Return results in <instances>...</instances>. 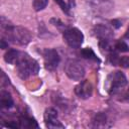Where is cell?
Here are the masks:
<instances>
[{
    "mask_svg": "<svg viewBox=\"0 0 129 129\" xmlns=\"http://www.w3.org/2000/svg\"><path fill=\"white\" fill-rule=\"evenodd\" d=\"M81 54L84 58H87V59H91V60H95V61H100V59L97 57V55L95 54L94 50L91 48V47H86V48H83L81 50Z\"/></svg>",
    "mask_w": 129,
    "mask_h": 129,
    "instance_id": "9a60e30c",
    "label": "cell"
},
{
    "mask_svg": "<svg viewBox=\"0 0 129 129\" xmlns=\"http://www.w3.org/2000/svg\"><path fill=\"white\" fill-rule=\"evenodd\" d=\"M0 105H1L2 110L3 109H10L13 107L14 102H13V99H12L9 92L4 91V90L1 91V93H0Z\"/></svg>",
    "mask_w": 129,
    "mask_h": 129,
    "instance_id": "8fae6325",
    "label": "cell"
},
{
    "mask_svg": "<svg viewBox=\"0 0 129 129\" xmlns=\"http://www.w3.org/2000/svg\"><path fill=\"white\" fill-rule=\"evenodd\" d=\"M66 75L73 81H81L85 76V68L78 59H69L64 64Z\"/></svg>",
    "mask_w": 129,
    "mask_h": 129,
    "instance_id": "277c9868",
    "label": "cell"
},
{
    "mask_svg": "<svg viewBox=\"0 0 129 129\" xmlns=\"http://www.w3.org/2000/svg\"><path fill=\"white\" fill-rule=\"evenodd\" d=\"M92 10L98 15H105L113 9V3L110 0H91Z\"/></svg>",
    "mask_w": 129,
    "mask_h": 129,
    "instance_id": "52a82bcc",
    "label": "cell"
},
{
    "mask_svg": "<svg viewBox=\"0 0 129 129\" xmlns=\"http://www.w3.org/2000/svg\"><path fill=\"white\" fill-rule=\"evenodd\" d=\"M124 37H125V38H127V39H129V26H128V28H127V30H126V32H125V34H124Z\"/></svg>",
    "mask_w": 129,
    "mask_h": 129,
    "instance_id": "603a6c76",
    "label": "cell"
},
{
    "mask_svg": "<svg viewBox=\"0 0 129 129\" xmlns=\"http://www.w3.org/2000/svg\"><path fill=\"white\" fill-rule=\"evenodd\" d=\"M111 22H112V24H113V26H114L115 28H119V27L121 26V22H120L119 20H112Z\"/></svg>",
    "mask_w": 129,
    "mask_h": 129,
    "instance_id": "7402d4cb",
    "label": "cell"
},
{
    "mask_svg": "<svg viewBox=\"0 0 129 129\" xmlns=\"http://www.w3.org/2000/svg\"><path fill=\"white\" fill-rule=\"evenodd\" d=\"M75 94L80 98V99H89L92 94H93V87L92 84L85 80V81H81L75 88Z\"/></svg>",
    "mask_w": 129,
    "mask_h": 129,
    "instance_id": "9c48e42d",
    "label": "cell"
},
{
    "mask_svg": "<svg viewBox=\"0 0 129 129\" xmlns=\"http://www.w3.org/2000/svg\"><path fill=\"white\" fill-rule=\"evenodd\" d=\"M107 123V116L104 112H99L95 115L93 119V126L94 127H104Z\"/></svg>",
    "mask_w": 129,
    "mask_h": 129,
    "instance_id": "4fadbf2b",
    "label": "cell"
},
{
    "mask_svg": "<svg viewBox=\"0 0 129 129\" xmlns=\"http://www.w3.org/2000/svg\"><path fill=\"white\" fill-rule=\"evenodd\" d=\"M62 35H63V39L67 42V44L72 48H79L83 44L84 34L80 29L76 27L64 29Z\"/></svg>",
    "mask_w": 129,
    "mask_h": 129,
    "instance_id": "5b68a950",
    "label": "cell"
},
{
    "mask_svg": "<svg viewBox=\"0 0 129 129\" xmlns=\"http://www.w3.org/2000/svg\"><path fill=\"white\" fill-rule=\"evenodd\" d=\"M19 51L16 49H8V51L4 54V60L8 63H15L18 57Z\"/></svg>",
    "mask_w": 129,
    "mask_h": 129,
    "instance_id": "5bb4252c",
    "label": "cell"
},
{
    "mask_svg": "<svg viewBox=\"0 0 129 129\" xmlns=\"http://www.w3.org/2000/svg\"><path fill=\"white\" fill-rule=\"evenodd\" d=\"M114 48L117 50V51H120V52H126V51H129V46L128 44L123 41V40H119L115 43L114 45Z\"/></svg>",
    "mask_w": 129,
    "mask_h": 129,
    "instance_id": "2e32d148",
    "label": "cell"
},
{
    "mask_svg": "<svg viewBox=\"0 0 129 129\" xmlns=\"http://www.w3.org/2000/svg\"><path fill=\"white\" fill-rule=\"evenodd\" d=\"M119 60H120V57L118 55V53L113 49L109 52V61L113 64V66H117L119 64Z\"/></svg>",
    "mask_w": 129,
    "mask_h": 129,
    "instance_id": "ac0fdd59",
    "label": "cell"
},
{
    "mask_svg": "<svg viewBox=\"0 0 129 129\" xmlns=\"http://www.w3.org/2000/svg\"><path fill=\"white\" fill-rule=\"evenodd\" d=\"M47 5V0H33V8L36 11L44 9Z\"/></svg>",
    "mask_w": 129,
    "mask_h": 129,
    "instance_id": "e0dca14e",
    "label": "cell"
},
{
    "mask_svg": "<svg viewBox=\"0 0 129 129\" xmlns=\"http://www.w3.org/2000/svg\"><path fill=\"white\" fill-rule=\"evenodd\" d=\"M18 122H19L18 124H19L20 128H38L37 122L33 118H31L29 116H26V115L20 116Z\"/></svg>",
    "mask_w": 129,
    "mask_h": 129,
    "instance_id": "7c38bea8",
    "label": "cell"
},
{
    "mask_svg": "<svg viewBox=\"0 0 129 129\" xmlns=\"http://www.w3.org/2000/svg\"><path fill=\"white\" fill-rule=\"evenodd\" d=\"M1 31L3 38L18 45H26L32 39V35L27 28L22 26H14L10 24L3 16L1 17Z\"/></svg>",
    "mask_w": 129,
    "mask_h": 129,
    "instance_id": "6da1fadb",
    "label": "cell"
},
{
    "mask_svg": "<svg viewBox=\"0 0 129 129\" xmlns=\"http://www.w3.org/2000/svg\"><path fill=\"white\" fill-rule=\"evenodd\" d=\"M42 55L44 59L45 69L48 71H54L60 61V57L57 51L53 48H45L42 51Z\"/></svg>",
    "mask_w": 129,
    "mask_h": 129,
    "instance_id": "8992f818",
    "label": "cell"
},
{
    "mask_svg": "<svg viewBox=\"0 0 129 129\" xmlns=\"http://www.w3.org/2000/svg\"><path fill=\"white\" fill-rule=\"evenodd\" d=\"M124 99H125L126 101H129V90L127 91V93H126V95L124 96Z\"/></svg>",
    "mask_w": 129,
    "mask_h": 129,
    "instance_id": "cb8c5ba5",
    "label": "cell"
},
{
    "mask_svg": "<svg viewBox=\"0 0 129 129\" xmlns=\"http://www.w3.org/2000/svg\"><path fill=\"white\" fill-rule=\"evenodd\" d=\"M0 42H1V48L2 49H5V48H8V41L6 42V39L5 38H1V40H0Z\"/></svg>",
    "mask_w": 129,
    "mask_h": 129,
    "instance_id": "44dd1931",
    "label": "cell"
},
{
    "mask_svg": "<svg viewBox=\"0 0 129 129\" xmlns=\"http://www.w3.org/2000/svg\"><path fill=\"white\" fill-rule=\"evenodd\" d=\"M119 66L127 69L129 68V56H122L120 57V60H119Z\"/></svg>",
    "mask_w": 129,
    "mask_h": 129,
    "instance_id": "ffe728a7",
    "label": "cell"
},
{
    "mask_svg": "<svg viewBox=\"0 0 129 129\" xmlns=\"http://www.w3.org/2000/svg\"><path fill=\"white\" fill-rule=\"evenodd\" d=\"M18 76L22 80L28 79L30 76H34L39 72V64L38 62L30 57L25 52H20L18 54V57L15 61Z\"/></svg>",
    "mask_w": 129,
    "mask_h": 129,
    "instance_id": "7a4b0ae2",
    "label": "cell"
},
{
    "mask_svg": "<svg viewBox=\"0 0 129 129\" xmlns=\"http://www.w3.org/2000/svg\"><path fill=\"white\" fill-rule=\"evenodd\" d=\"M54 2L59 5V7L61 8V10H62L66 14L70 15V6H69L63 0H54Z\"/></svg>",
    "mask_w": 129,
    "mask_h": 129,
    "instance_id": "d6986e66",
    "label": "cell"
},
{
    "mask_svg": "<svg viewBox=\"0 0 129 129\" xmlns=\"http://www.w3.org/2000/svg\"><path fill=\"white\" fill-rule=\"evenodd\" d=\"M44 123L47 128H64L57 120V112L54 108H47L44 112Z\"/></svg>",
    "mask_w": 129,
    "mask_h": 129,
    "instance_id": "ba28073f",
    "label": "cell"
},
{
    "mask_svg": "<svg viewBox=\"0 0 129 129\" xmlns=\"http://www.w3.org/2000/svg\"><path fill=\"white\" fill-rule=\"evenodd\" d=\"M94 35L99 38V40H112L114 34L111 28L104 24H98L93 29Z\"/></svg>",
    "mask_w": 129,
    "mask_h": 129,
    "instance_id": "30bf717a",
    "label": "cell"
},
{
    "mask_svg": "<svg viewBox=\"0 0 129 129\" xmlns=\"http://www.w3.org/2000/svg\"><path fill=\"white\" fill-rule=\"evenodd\" d=\"M126 85H127V79L125 75L120 71L112 72L107 77L106 88L110 95H115L121 88L125 87Z\"/></svg>",
    "mask_w": 129,
    "mask_h": 129,
    "instance_id": "3957f363",
    "label": "cell"
}]
</instances>
